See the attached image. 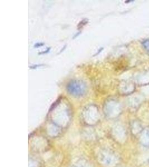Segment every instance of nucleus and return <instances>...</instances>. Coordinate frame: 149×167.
<instances>
[{
	"label": "nucleus",
	"instance_id": "nucleus-4",
	"mask_svg": "<svg viewBox=\"0 0 149 167\" xmlns=\"http://www.w3.org/2000/svg\"><path fill=\"white\" fill-rule=\"evenodd\" d=\"M44 45V43H38L34 45V47L35 48H39V47H41L42 46Z\"/></svg>",
	"mask_w": 149,
	"mask_h": 167
},
{
	"label": "nucleus",
	"instance_id": "nucleus-2",
	"mask_svg": "<svg viewBox=\"0 0 149 167\" xmlns=\"http://www.w3.org/2000/svg\"><path fill=\"white\" fill-rule=\"evenodd\" d=\"M140 142L144 147H149V128L142 130L140 137Z\"/></svg>",
	"mask_w": 149,
	"mask_h": 167
},
{
	"label": "nucleus",
	"instance_id": "nucleus-8",
	"mask_svg": "<svg viewBox=\"0 0 149 167\" xmlns=\"http://www.w3.org/2000/svg\"></svg>",
	"mask_w": 149,
	"mask_h": 167
},
{
	"label": "nucleus",
	"instance_id": "nucleus-1",
	"mask_svg": "<svg viewBox=\"0 0 149 167\" xmlns=\"http://www.w3.org/2000/svg\"><path fill=\"white\" fill-rule=\"evenodd\" d=\"M86 88L85 84L77 80L70 81L67 85V91L76 97L83 96L86 92Z\"/></svg>",
	"mask_w": 149,
	"mask_h": 167
},
{
	"label": "nucleus",
	"instance_id": "nucleus-7",
	"mask_svg": "<svg viewBox=\"0 0 149 167\" xmlns=\"http://www.w3.org/2000/svg\"><path fill=\"white\" fill-rule=\"evenodd\" d=\"M103 48H100V50L98 51H99V52H98L97 53H96V54H95V55H98V53H100V52H101V51L102 50H103Z\"/></svg>",
	"mask_w": 149,
	"mask_h": 167
},
{
	"label": "nucleus",
	"instance_id": "nucleus-5",
	"mask_svg": "<svg viewBox=\"0 0 149 167\" xmlns=\"http://www.w3.org/2000/svg\"><path fill=\"white\" fill-rule=\"evenodd\" d=\"M50 49H51V48H47V49H46V50L44 51L43 52H41V53H39V55H40V54H44V53H48L49 51H50Z\"/></svg>",
	"mask_w": 149,
	"mask_h": 167
},
{
	"label": "nucleus",
	"instance_id": "nucleus-6",
	"mask_svg": "<svg viewBox=\"0 0 149 167\" xmlns=\"http://www.w3.org/2000/svg\"><path fill=\"white\" fill-rule=\"evenodd\" d=\"M42 65H34V66H30V68H37L39 67V66H42Z\"/></svg>",
	"mask_w": 149,
	"mask_h": 167
},
{
	"label": "nucleus",
	"instance_id": "nucleus-3",
	"mask_svg": "<svg viewBox=\"0 0 149 167\" xmlns=\"http://www.w3.org/2000/svg\"><path fill=\"white\" fill-rule=\"evenodd\" d=\"M87 23V19H84V20H83L79 23V25L78 26V28H82L83 26L85 25Z\"/></svg>",
	"mask_w": 149,
	"mask_h": 167
}]
</instances>
